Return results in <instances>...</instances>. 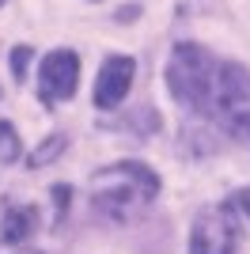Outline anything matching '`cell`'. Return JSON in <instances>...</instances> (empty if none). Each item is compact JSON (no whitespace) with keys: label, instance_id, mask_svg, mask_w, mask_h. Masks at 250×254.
Instances as JSON below:
<instances>
[{"label":"cell","instance_id":"9","mask_svg":"<svg viewBox=\"0 0 250 254\" xmlns=\"http://www.w3.org/2000/svg\"><path fill=\"white\" fill-rule=\"evenodd\" d=\"M61 148H64V137H53V140H46V144H42V148L31 156V167H42L46 159H53V156H57Z\"/></svg>","mask_w":250,"mask_h":254},{"label":"cell","instance_id":"8","mask_svg":"<svg viewBox=\"0 0 250 254\" xmlns=\"http://www.w3.org/2000/svg\"><path fill=\"white\" fill-rule=\"evenodd\" d=\"M27 64H31V46H15L11 50V72H15V80H27Z\"/></svg>","mask_w":250,"mask_h":254},{"label":"cell","instance_id":"1","mask_svg":"<svg viewBox=\"0 0 250 254\" xmlns=\"http://www.w3.org/2000/svg\"><path fill=\"white\" fill-rule=\"evenodd\" d=\"M167 87L193 114L208 118L228 137L250 144V72L235 61H216L193 42L175 46L167 64Z\"/></svg>","mask_w":250,"mask_h":254},{"label":"cell","instance_id":"2","mask_svg":"<svg viewBox=\"0 0 250 254\" xmlns=\"http://www.w3.org/2000/svg\"><path fill=\"white\" fill-rule=\"evenodd\" d=\"M91 193H95V205L110 216V220H129L136 212L152 205V197L159 193V179L156 171L144 167V163H114V167L99 171L91 179Z\"/></svg>","mask_w":250,"mask_h":254},{"label":"cell","instance_id":"10","mask_svg":"<svg viewBox=\"0 0 250 254\" xmlns=\"http://www.w3.org/2000/svg\"><path fill=\"white\" fill-rule=\"evenodd\" d=\"M235 201H239V205H243V209H247V216H250V190H243V193H239V197H235Z\"/></svg>","mask_w":250,"mask_h":254},{"label":"cell","instance_id":"11","mask_svg":"<svg viewBox=\"0 0 250 254\" xmlns=\"http://www.w3.org/2000/svg\"><path fill=\"white\" fill-rule=\"evenodd\" d=\"M0 4H4V0H0Z\"/></svg>","mask_w":250,"mask_h":254},{"label":"cell","instance_id":"6","mask_svg":"<svg viewBox=\"0 0 250 254\" xmlns=\"http://www.w3.org/2000/svg\"><path fill=\"white\" fill-rule=\"evenodd\" d=\"M34 224H38V212L34 209H23V205H15V209L4 212V243H27L34 235Z\"/></svg>","mask_w":250,"mask_h":254},{"label":"cell","instance_id":"5","mask_svg":"<svg viewBox=\"0 0 250 254\" xmlns=\"http://www.w3.org/2000/svg\"><path fill=\"white\" fill-rule=\"evenodd\" d=\"M136 64L133 57H106L103 72H99V84H95V106L103 110H114L125 95H129V84H133Z\"/></svg>","mask_w":250,"mask_h":254},{"label":"cell","instance_id":"4","mask_svg":"<svg viewBox=\"0 0 250 254\" xmlns=\"http://www.w3.org/2000/svg\"><path fill=\"white\" fill-rule=\"evenodd\" d=\"M42 87L38 95L42 103H57V99H68L76 95V80H80V61H76L72 50H57L42 61Z\"/></svg>","mask_w":250,"mask_h":254},{"label":"cell","instance_id":"3","mask_svg":"<svg viewBox=\"0 0 250 254\" xmlns=\"http://www.w3.org/2000/svg\"><path fill=\"white\" fill-rule=\"evenodd\" d=\"M189 254H239V201H220L197 212Z\"/></svg>","mask_w":250,"mask_h":254},{"label":"cell","instance_id":"7","mask_svg":"<svg viewBox=\"0 0 250 254\" xmlns=\"http://www.w3.org/2000/svg\"><path fill=\"white\" fill-rule=\"evenodd\" d=\"M0 159H4V163L19 159V140H15V129H11V122H0Z\"/></svg>","mask_w":250,"mask_h":254}]
</instances>
